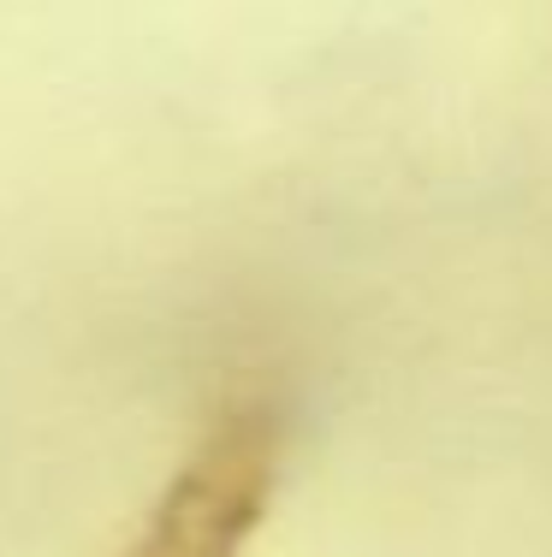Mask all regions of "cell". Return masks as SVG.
<instances>
[{
    "mask_svg": "<svg viewBox=\"0 0 552 557\" xmlns=\"http://www.w3.org/2000/svg\"><path fill=\"white\" fill-rule=\"evenodd\" d=\"M285 474V404L238 392L203 421L120 557H244Z\"/></svg>",
    "mask_w": 552,
    "mask_h": 557,
    "instance_id": "cell-1",
    "label": "cell"
}]
</instances>
